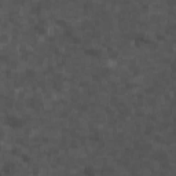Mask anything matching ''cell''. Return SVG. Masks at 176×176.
I'll return each mask as SVG.
<instances>
[{"label": "cell", "mask_w": 176, "mask_h": 176, "mask_svg": "<svg viewBox=\"0 0 176 176\" xmlns=\"http://www.w3.org/2000/svg\"><path fill=\"white\" fill-rule=\"evenodd\" d=\"M36 30H39L40 33H43V32H45V26H39V25H36Z\"/></svg>", "instance_id": "obj_2"}, {"label": "cell", "mask_w": 176, "mask_h": 176, "mask_svg": "<svg viewBox=\"0 0 176 176\" xmlns=\"http://www.w3.org/2000/svg\"><path fill=\"white\" fill-rule=\"evenodd\" d=\"M8 122L11 127H21V125H23V121L19 118H15V117H8Z\"/></svg>", "instance_id": "obj_1"}]
</instances>
